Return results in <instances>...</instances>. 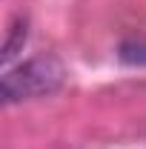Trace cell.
Instances as JSON below:
<instances>
[{"instance_id":"1","label":"cell","mask_w":146,"mask_h":149,"mask_svg":"<svg viewBox=\"0 0 146 149\" xmlns=\"http://www.w3.org/2000/svg\"><path fill=\"white\" fill-rule=\"evenodd\" d=\"M63 80H66V69L55 55H37L3 74L0 92H3L6 103L35 100V97H46V95L57 92L63 86Z\"/></svg>"},{"instance_id":"2","label":"cell","mask_w":146,"mask_h":149,"mask_svg":"<svg viewBox=\"0 0 146 149\" xmlns=\"http://www.w3.org/2000/svg\"><path fill=\"white\" fill-rule=\"evenodd\" d=\"M23 43H26V20H15L12 23V29H9V37H6V43H3V63H9L12 57L17 55L20 49H23Z\"/></svg>"}]
</instances>
